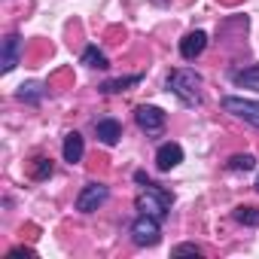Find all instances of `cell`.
Returning a JSON list of instances; mask_svg holds the SVG:
<instances>
[{"label":"cell","mask_w":259,"mask_h":259,"mask_svg":"<svg viewBox=\"0 0 259 259\" xmlns=\"http://www.w3.org/2000/svg\"><path fill=\"white\" fill-rule=\"evenodd\" d=\"M253 186H256V192H259V177H256V183H253Z\"/></svg>","instance_id":"21"},{"label":"cell","mask_w":259,"mask_h":259,"mask_svg":"<svg viewBox=\"0 0 259 259\" xmlns=\"http://www.w3.org/2000/svg\"><path fill=\"white\" fill-rule=\"evenodd\" d=\"M180 162H183V147H180V144L168 141V144H162V147L156 150V168H159V171H171V168H177Z\"/></svg>","instance_id":"8"},{"label":"cell","mask_w":259,"mask_h":259,"mask_svg":"<svg viewBox=\"0 0 259 259\" xmlns=\"http://www.w3.org/2000/svg\"><path fill=\"white\" fill-rule=\"evenodd\" d=\"M168 92L171 95H177L186 107H198L201 104V85H204V79H201V73H195V70H189V67H180V70H171L168 73Z\"/></svg>","instance_id":"1"},{"label":"cell","mask_w":259,"mask_h":259,"mask_svg":"<svg viewBox=\"0 0 259 259\" xmlns=\"http://www.w3.org/2000/svg\"><path fill=\"white\" fill-rule=\"evenodd\" d=\"M19 58H22V37L19 34H7L4 37V46H0V70L4 73H13L16 70V64H19Z\"/></svg>","instance_id":"7"},{"label":"cell","mask_w":259,"mask_h":259,"mask_svg":"<svg viewBox=\"0 0 259 259\" xmlns=\"http://www.w3.org/2000/svg\"><path fill=\"white\" fill-rule=\"evenodd\" d=\"M43 95H46V89H43L40 82H25V85L16 92V98H19V101H25V104H40V101H43Z\"/></svg>","instance_id":"15"},{"label":"cell","mask_w":259,"mask_h":259,"mask_svg":"<svg viewBox=\"0 0 259 259\" xmlns=\"http://www.w3.org/2000/svg\"><path fill=\"white\" fill-rule=\"evenodd\" d=\"M61 156H64V162H70V165L82 162V156H85V141H82V135H79V132H70V135L64 138Z\"/></svg>","instance_id":"11"},{"label":"cell","mask_w":259,"mask_h":259,"mask_svg":"<svg viewBox=\"0 0 259 259\" xmlns=\"http://www.w3.org/2000/svg\"><path fill=\"white\" fill-rule=\"evenodd\" d=\"M52 171H55V165H52V159H34V180H49L52 177Z\"/></svg>","instance_id":"18"},{"label":"cell","mask_w":259,"mask_h":259,"mask_svg":"<svg viewBox=\"0 0 259 259\" xmlns=\"http://www.w3.org/2000/svg\"><path fill=\"white\" fill-rule=\"evenodd\" d=\"M85 67H92V70H107L110 67V61H107V55L98 49V46H85L82 49V58H79Z\"/></svg>","instance_id":"14"},{"label":"cell","mask_w":259,"mask_h":259,"mask_svg":"<svg viewBox=\"0 0 259 259\" xmlns=\"http://www.w3.org/2000/svg\"><path fill=\"white\" fill-rule=\"evenodd\" d=\"M232 82H235L238 89H256V92H259V64L244 67V70H235V73H232Z\"/></svg>","instance_id":"13"},{"label":"cell","mask_w":259,"mask_h":259,"mask_svg":"<svg viewBox=\"0 0 259 259\" xmlns=\"http://www.w3.org/2000/svg\"><path fill=\"white\" fill-rule=\"evenodd\" d=\"M223 110L232 113L235 119L259 128V101H250V98H238V95H226L223 98Z\"/></svg>","instance_id":"4"},{"label":"cell","mask_w":259,"mask_h":259,"mask_svg":"<svg viewBox=\"0 0 259 259\" xmlns=\"http://www.w3.org/2000/svg\"><path fill=\"white\" fill-rule=\"evenodd\" d=\"M132 241L138 247H156L162 241V220H156L150 213H141L132 223Z\"/></svg>","instance_id":"3"},{"label":"cell","mask_w":259,"mask_h":259,"mask_svg":"<svg viewBox=\"0 0 259 259\" xmlns=\"http://www.w3.org/2000/svg\"><path fill=\"white\" fill-rule=\"evenodd\" d=\"M144 82V73H132V76H116V79H107V82H101L98 89L104 92V95H119V92H128L132 85H141Z\"/></svg>","instance_id":"12"},{"label":"cell","mask_w":259,"mask_h":259,"mask_svg":"<svg viewBox=\"0 0 259 259\" xmlns=\"http://www.w3.org/2000/svg\"><path fill=\"white\" fill-rule=\"evenodd\" d=\"M171 253H174V256H204V250H201L198 244H177Z\"/></svg>","instance_id":"19"},{"label":"cell","mask_w":259,"mask_h":259,"mask_svg":"<svg viewBox=\"0 0 259 259\" xmlns=\"http://www.w3.org/2000/svg\"><path fill=\"white\" fill-rule=\"evenodd\" d=\"M135 204H138L141 213H150V217H156V220H165V217L171 213V207H174V195H171L168 189H162L159 183H147V186L138 192Z\"/></svg>","instance_id":"2"},{"label":"cell","mask_w":259,"mask_h":259,"mask_svg":"<svg viewBox=\"0 0 259 259\" xmlns=\"http://www.w3.org/2000/svg\"><path fill=\"white\" fill-rule=\"evenodd\" d=\"M135 122H138L141 132H147V135H159L162 128H165V122H168V113H165L162 107L141 104V107L135 110Z\"/></svg>","instance_id":"6"},{"label":"cell","mask_w":259,"mask_h":259,"mask_svg":"<svg viewBox=\"0 0 259 259\" xmlns=\"http://www.w3.org/2000/svg\"><path fill=\"white\" fill-rule=\"evenodd\" d=\"M204 49H207V34H204V31H189V34L180 40V55H183L186 61H195Z\"/></svg>","instance_id":"9"},{"label":"cell","mask_w":259,"mask_h":259,"mask_svg":"<svg viewBox=\"0 0 259 259\" xmlns=\"http://www.w3.org/2000/svg\"><path fill=\"white\" fill-rule=\"evenodd\" d=\"M95 135H98V141L104 144V147H116L119 144V138H122V125L116 122V119H98L95 122Z\"/></svg>","instance_id":"10"},{"label":"cell","mask_w":259,"mask_h":259,"mask_svg":"<svg viewBox=\"0 0 259 259\" xmlns=\"http://www.w3.org/2000/svg\"><path fill=\"white\" fill-rule=\"evenodd\" d=\"M232 217H235V223H241V226H259V207H253V204L235 207Z\"/></svg>","instance_id":"16"},{"label":"cell","mask_w":259,"mask_h":259,"mask_svg":"<svg viewBox=\"0 0 259 259\" xmlns=\"http://www.w3.org/2000/svg\"><path fill=\"white\" fill-rule=\"evenodd\" d=\"M107 198H110V189L104 186V183H85L82 189H79V195H76V210L79 213H95L101 204H107Z\"/></svg>","instance_id":"5"},{"label":"cell","mask_w":259,"mask_h":259,"mask_svg":"<svg viewBox=\"0 0 259 259\" xmlns=\"http://www.w3.org/2000/svg\"><path fill=\"white\" fill-rule=\"evenodd\" d=\"M7 256H10V259H19V256H37V250H34V247H13Z\"/></svg>","instance_id":"20"},{"label":"cell","mask_w":259,"mask_h":259,"mask_svg":"<svg viewBox=\"0 0 259 259\" xmlns=\"http://www.w3.org/2000/svg\"><path fill=\"white\" fill-rule=\"evenodd\" d=\"M256 168V156L253 153H238L229 159V171H253Z\"/></svg>","instance_id":"17"}]
</instances>
